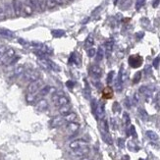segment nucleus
Returning <instances> with one entry per match:
<instances>
[{
    "label": "nucleus",
    "instance_id": "nucleus-1",
    "mask_svg": "<svg viewBox=\"0 0 160 160\" xmlns=\"http://www.w3.org/2000/svg\"><path fill=\"white\" fill-rule=\"evenodd\" d=\"M52 101L54 103L55 106L57 107H61V106L67 105L69 103V98L64 95L63 92H55L52 95Z\"/></svg>",
    "mask_w": 160,
    "mask_h": 160
},
{
    "label": "nucleus",
    "instance_id": "nucleus-2",
    "mask_svg": "<svg viewBox=\"0 0 160 160\" xmlns=\"http://www.w3.org/2000/svg\"><path fill=\"white\" fill-rule=\"evenodd\" d=\"M125 78H126V73L124 71V66H121V69L119 71V74H118V77L117 79L115 80V84H114V86H115V89L118 91V92H121L122 89H123V83L125 81Z\"/></svg>",
    "mask_w": 160,
    "mask_h": 160
},
{
    "label": "nucleus",
    "instance_id": "nucleus-3",
    "mask_svg": "<svg viewBox=\"0 0 160 160\" xmlns=\"http://www.w3.org/2000/svg\"><path fill=\"white\" fill-rule=\"evenodd\" d=\"M22 76H23L24 80L28 81V82H33V81L38 80L40 74H39L38 71H35V70L29 69V70H26Z\"/></svg>",
    "mask_w": 160,
    "mask_h": 160
},
{
    "label": "nucleus",
    "instance_id": "nucleus-4",
    "mask_svg": "<svg viewBox=\"0 0 160 160\" xmlns=\"http://www.w3.org/2000/svg\"><path fill=\"white\" fill-rule=\"evenodd\" d=\"M42 85H43V81L40 80V79L33 81V82H30L29 86H28V92L30 94H35L41 88Z\"/></svg>",
    "mask_w": 160,
    "mask_h": 160
},
{
    "label": "nucleus",
    "instance_id": "nucleus-5",
    "mask_svg": "<svg viewBox=\"0 0 160 160\" xmlns=\"http://www.w3.org/2000/svg\"><path fill=\"white\" fill-rule=\"evenodd\" d=\"M14 56H15V50L12 48L7 49L6 52L4 53V55L0 58V64L1 65H9V63L14 58Z\"/></svg>",
    "mask_w": 160,
    "mask_h": 160
},
{
    "label": "nucleus",
    "instance_id": "nucleus-6",
    "mask_svg": "<svg viewBox=\"0 0 160 160\" xmlns=\"http://www.w3.org/2000/svg\"><path fill=\"white\" fill-rule=\"evenodd\" d=\"M142 61H144V59H142V56L132 55L129 57V65H130L132 68H139V67L142 66Z\"/></svg>",
    "mask_w": 160,
    "mask_h": 160
},
{
    "label": "nucleus",
    "instance_id": "nucleus-7",
    "mask_svg": "<svg viewBox=\"0 0 160 160\" xmlns=\"http://www.w3.org/2000/svg\"><path fill=\"white\" fill-rule=\"evenodd\" d=\"M38 92V95H35L36 99H38V98H41V97L45 96V95L49 94V93H55V92H56V88H51V86H45L44 88L39 89Z\"/></svg>",
    "mask_w": 160,
    "mask_h": 160
},
{
    "label": "nucleus",
    "instance_id": "nucleus-8",
    "mask_svg": "<svg viewBox=\"0 0 160 160\" xmlns=\"http://www.w3.org/2000/svg\"><path fill=\"white\" fill-rule=\"evenodd\" d=\"M12 8L16 17L21 16V13L23 11V3L21 0H12Z\"/></svg>",
    "mask_w": 160,
    "mask_h": 160
},
{
    "label": "nucleus",
    "instance_id": "nucleus-9",
    "mask_svg": "<svg viewBox=\"0 0 160 160\" xmlns=\"http://www.w3.org/2000/svg\"><path fill=\"white\" fill-rule=\"evenodd\" d=\"M93 112H94V114L96 115L97 119H99V120L104 119V116H105L104 104H103V103H97L96 107H95Z\"/></svg>",
    "mask_w": 160,
    "mask_h": 160
},
{
    "label": "nucleus",
    "instance_id": "nucleus-10",
    "mask_svg": "<svg viewBox=\"0 0 160 160\" xmlns=\"http://www.w3.org/2000/svg\"><path fill=\"white\" fill-rule=\"evenodd\" d=\"M64 123H66L65 119H64V116H56L54 117L53 119L51 120L50 122V126L52 128H58V127H61V126L64 125Z\"/></svg>",
    "mask_w": 160,
    "mask_h": 160
},
{
    "label": "nucleus",
    "instance_id": "nucleus-11",
    "mask_svg": "<svg viewBox=\"0 0 160 160\" xmlns=\"http://www.w3.org/2000/svg\"><path fill=\"white\" fill-rule=\"evenodd\" d=\"M88 142L84 141V139H75L72 142H70V148L71 149H77V148L84 147H88Z\"/></svg>",
    "mask_w": 160,
    "mask_h": 160
},
{
    "label": "nucleus",
    "instance_id": "nucleus-12",
    "mask_svg": "<svg viewBox=\"0 0 160 160\" xmlns=\"http://www.w3.org/2000/svg\"><path fill=\"white\" fill-rule=\"evenodd\" d=\"M89 153V147L88 145V147H80V148H77V149H73V152L72 154L75 156H81V157H84L86 155H88Z\"/></svg>",
    "mask_w": 160,
    "mask_h": 160
},
{
    "label": "nucleus",
    "instance_id": "nucleus-13",
    "mask_svg": "<svg viewBox=\"0 0 160 160\" xmlns=\"http://www.w3.org/2000/svg\"><path fill=\"white\" fill-rule=\"evenodd\" d=\"M47 108H48V102H47L46 99H43V98L39 99L38 103L35 104V109L39 112L45 111V110H47Z\"/></svg>",
    "mask_w": 160,
    "mask_h": 160
},
{
    "label": "nucleus",
    "instance_id": "nucleus-14",
    "mask_svg": "<svg viewBox=\"0 0 160 160\" xmlns=\"http://www.w3.org/2000/svg\"><path fill=\"white\" fill-rule=\"evenodd\" d=\"M79 129H80V125H79L78 123L70 122V123H68V125H67L66 131H67V133L70 135H74L79 131Z\"/></svg>",
    "mask_w": 160,
    "mask_h": 160
},
{
    "label": "nucleus",
    "instance_id": "nucleus-15",
    "mask_svg": "<svg viewBox=\"0 0 160 160\" xmlns=\"http://www.w3.org/2000/svg\"><path fill=\"white\" fill-rule=\"evenodd\" d=\"M89 73L92 77L94 78H100L102 75V69L100 68V66L98 65H92L89 69Z\"/></svg>",
    "mask_w": 160,
    "mask_h": 160
},
{
    "label": "nucleus",
    "instance_id": "nucleus-16",
    "mask_svg": "<svg viewBox=\"0 0 160 160\" xmlns=\"http://www.w3.org/2000/svg\"><path fill=\"white\" fill-rule=\"evenodd\" d=\"M113 46H114L113 40H108L107 42L105 43V53L107 57H110L112 50H113Z\"/></svg>",
    "mask_w": 160,
    "mask_h": 160
},
{
    "label": "nucleus",
    "instance_id": "nucleus-17",
    "mask_svg": "<svg viewBox=\"0 0 160 160\" xmlns=\"http://www.w3.org/2000/svg\"><path fill=\"white\" fill-rule=\"evenodd\" d=\"M64 119H65L66 122H75L76 119H77V115H76V113H73V112H70V113H68L67 115H65L64 116Z\"/></svg>",
    "mask_w": 160,
    "mask_h": 160
},
{
    "label": "nucleus",
    "instance_id": "nucleus-18",
    "mask_svg": "<svg viewBox=\"0 0 160 160\" xmlns=\"http://www.w3.org/2000/svg\"><path fill=\"white\" fill-rule=\"evenodd\" d=\"M70 112H71V107H70V106H68V104L64 105V106H61V107H59V113L62 115V116H65V115L70 113Z\"/></svg>",
    "mask_w": 160,
    "mask_h": 160
},
{
    "label": "nucleus",
    "instance_id": "nucleus-19",
    "mask_svg": "<svg viewBox=\"0 0 160 160\" xmlns=\"http://www.w3.org/2000/svg\"><path fill=\"white\" fill-rule=\"evenodd\" d=\"M145 135H147V137L150 139V141L155 142V141L158 139V135H157L155 132H153V131H147Z\"/></svg>",
    "mask_w": 160,
    "mask_h": 160
},
{
    "label": "nucleus",
    "instance_id": "nucleus-20",
    "mask_svg": "<svg viewBox=\"0 0 160 160\" xmlns=\"http://www.w3.org/2000/svg\"><path fill=\"white\" fill-rule=\"evenodd\" d=\"M0 35L5 36V38H13L14 33L6 29H0Z\"/></svg>",
    "mask_w": 160,
    "mask_h": 160
},
{
    "label": "nucleus",
    "instance_id": "nucleus-21",
    "mask_svg": "<svg viewBox=\"0 0 160 160\" xmlns=\"http://www.w3.org/2000/svg\"><path fill=\"white\" fill-rule=\"evenodd\" d=\"M25 72V68L24 66L20 65V66H17L15 69H14V75L16 76V77H19V76H22L24 74Z\"/></svg>",
    "mask_w": 160,
    "mask_h": 160
},
{
    "label": "nucleus",
    "instance_id": "nucleus-22",
    "mask_svg": "<svg viewBox=\"0 0 160 160\" xmlns=\"http://www.w3.org/2000/svg\"><path fill=\"white\" fill-rule=\"evenodd\" d=\"M128 148L131 151H135V152H137V151L139 150V147H137V145L136 144V142H133V141H130L128 142Z\"/></svg>",
    "mask_w": 160,
    "mask_h": 160
},
{
    "label": "nucleus",
    "instance_id": "nucleus-23",
    "mask_svg": "<svg viewBox=\"0 0 160 160\" xmlns=\"http://www.w3.org/2000/svg\"><path fill=\"white\" fill-rule=\"evenodd\" d=\"M51 35L54 36V38H60V36H63L64 35H65V30H51Z\"/></svg>",
    "mask_w": 160,
    "mask_h": 160
},
{
    "label": "nucleus",
    "instance_id": "nucleus-24",
    "mask_svg": "<svg viewBox=\"0 0 160 160\" xmlns=\"http://www.w3.org/2000/svg\"><path fill=\"white\" fill-rule=\"evenodd\" d=\"M93 43H94V39H93V38H92V35H88L85 41V46L91 48V47L93 45Z\"/></svg>",
    "mask_w": 160,
    "mask_h": 160
},
{
    "label": "nucleus",
    "instance_id": "nucleus-25",
    "mask_svg": "<svg viewBox=\"0 0 160 160\" xmlns=\"http://www.w3.org/2000/svg\"><path fill=\"white\" fill-rule=\"evenodd\" d=\"M100 129H101V133H108V123L106 120H104V119L101 120Z\"/></svg>",
    "mask_w": 160,
    "mask_h": 160
},
{
    "label": "nucleus",
    "instance_id": "nucleus-26",
    "mask_svg": "<svg viewBox=\"0 0 160 160\" xmlns=\"http://www.w3.org/2000/svg\"><path fill=\"white\" fill-rule=\"evenodd\" d=\"M103 56H104V50H103L102 46H99V47H98L97 52H96V60L97 61H101Z\"/></svg>",
    "mask_w": 160,
    "mask_h": 160
},
{
    "label": "nucleus",
    "instance_id": "nucleus-27",
    "mask_svg": "<svg viewBox=\"0 0 160 160\" xmlns=\"http://www.w3.org/2000/svg\"><path fill=\"white\" fill-rule=\"evenodd\" d=\"M45 1H46L47 9H54V8L57 6V3H56L55 0H45Z\"/></svg>",
    "mask_w": 160,
    "mask_h": 160
},
{
    "label": "nucleus",
    "instance_id": "nucleus-28",
    "mask_svg": "<svg viewBox=\"0 0 160 160\" xmlns=\"http://www.w3.org/2000/svg\"><path fill=\"white\" fill-rule=\"evenodd\" d=\"M46 59H47V62H48V64H49V66H50V68H51V70H54V71H57V72L60 71V67H59L57 64L54 63L51 60H49L48 58H46Z\"/></svg>",
    "mask_w": 160,
    "mask_h": 160
},
{
    "label": "nucleus",
    "instance_id": "nucleus-29",
    "mask_svg": "<svg viewBox=\"0 0 160 160\" xmlns=\"http://www.w3.org/2000/svg\"><path fill=\"white\" fill-rule=\"evenodd\" d=\"M123 122H124L125 126H129L131 124V118L127 112H124V113H123Z\"/></svg>",
    "mask_w": 160,
    "mask_h": 160
},
{
    "label": "nucleus",
    "instance_id": "nucleus-30",
    "mask_svg": "<svg viewBox=\"0 0 160 160\" xmlns=\"http://www.w3.org/2000/svg\"><path fill=\"white\" fill-rule=\"evenodd\" d=\"M38 10L39 11H44L46 8V1L45 0H38Z\"/></svg>",
    "mask_w": 160,
    "mask_h": 160
},
{
    "label": "nucleus",
    "instance_id": "nucleus-31",
    "mask_svg": "<svg viewBox=\"0 0 160 160\" xmlns=\"http://www.w3.org/2000/svg\"><path fill=\"white\" fill-rule=\"evenodd\" d=\"M141 79H142V72H137L134 76L133 84H134V85H136V84H137L139 81H141Z\"/></svg>",
    "mask_w": 160,
    "mask_h": 160
},
{
    "label": "nucleus",
    "instance_id": "nucleus-32",
    "mask_svg": "<svg viewBox=\"0 0 160 160\" xmlns=\"http://www.w3.org/2000/svg\"><path fill=\"white\" fill-rule=\"evenodd\" d=\"M112 94H113V92H112V88H106L104 89V91H103V96L106 97V98L112 97Z\"/></svg>",
    "mask_w": 160,
    "mask_h": 160
},
{
    "label": "nucleus",
    "instance_id": "nucleus-33",
    "mask_svg": "<svg viewBox=\"0 0 160 160\" xmlns=\"http://www.w3.org/2000/svg\"><path fill=\"white\" fill-rule=\"evenodd\" d=\"M101 135H102V137L105 141V142H107L108 144H112V139H111V137L109 136L108 133H101Z\"/></svg>",
    "mask_w": 160,
    "mask_h": 160
},
{
    "label": "nucleus",
    "instance_id": "nucleus-34",
    "mask_svg": "<svg viewBox=\"0 0 160 160\" xmlns=\"http://www.w3.org/2000/svg\"><path fill=\"white\" fill-rule=\"evenodd\" d=\"M139 116H141V118L142 120H147V117H148V115L147 113V111L144 110V109H139Z\"/></svg>",
    "mask_w": 160,
    "mask_h": 160
},
{
    "label": "nucleus",
    "instance_id": "nucleus-35",
    "mask_svg": "<svg viewBox=\"0 0 160 160\" xmlns=\"http://www.w3.org/2000/svg\"><path fill=\"white\" fill-rule=\"evenodd\" d=\"M23 9H24V11H25V13L27 14V15H30V14L33 13V8L30 7V5H28V4H26V5H23Z\"/></svg>",
    "mask_w": 160,
    "mask_h": 160
},
{
    "label": "nucleus",
    "instance_id": "nucleus-36",
    "mask_svg": "<svg viewBox=\"0 0 160 160\" xmlns=\"http://www.w3.org/2000/svg\"><path fill=\"white\" fill-rule=\"evenodd\" d=\"M114 75H115V72L114 71H110V72H109L108 75H107V78H106V83H107V84H111L112 80H113Z\"/></svg>",
    "mask_w": 160,
    "mask_h": 160
},
{
    "label": "nucleus",
    "instance_id": "nucleus-37",
    "mask_svg": "<svg viewBox=\"0 0 160 160\" xmlns=\"http://www.w3.org/2000/svg\"><path fill=\"white\" fill-rule=\"evenodd\" d=\"M144 3H145V0H137L136 1V9L139 10L144 5Z\"/></svg>",
    "mask_w": 160,
    "mask_h": 160
},
{
    "label": "nucleus",
    "instance_id": "nucleus-38",
    "mask_svg": "<svg viewBox=\"0 0 160 160\" xmlns=\"http://www.w3.org/2000/svg\"><path fill=\"white\" fill-rule=\"evenodd\" d=\"M30 5L33 9H36L38 10V0H29Z\"/></svg>",
    "mask_w": 160,
    "mask_h": 160
},
{
    "label": "nucleus",
    "instance_id": "nucleus-39",
    "mask_svg": "<svg viewBox=\"0 0 160 160\" xmlns=\"http://www.w3.org/2000/svg\"><path fill=\"white\" fill-rule=\"evenodd\" d=\"M6 13H5V9L4 7L0 6V21H2V20L6 19Z\"/></svg>",
    "mask_w": 160,
    "mask_h": 160
},
{
    "label": "nucleus",
    "instance_id": "nucleus-40",
    "mask_svg": "<svg viewBox=\"0 0 160 160\" xmlns=\"http://www.w3.org/2000/svg\"><path fill=\"white\" fill-rule=\"evenodd\" d=\"M120 111H121L120 104L118 102H114L113 103V112H114V113H119Z\"/></svg>",
    "mask_w": 160,
    "mask_h": 160
},
{
    "label": "nucleus",
    "instance_id": "nucleus-41",
    "mask_svg": "<svg viewBox=\"0 0 160 160\" xmlns=\"http://www.w3.org/2000/svg\"><path fill=\"white\" fill-rule=\"evenodd\" d=\"M95 54H96V50H95L93 47H91V48L88 49V57H93V56H95Z\"/></svg>",
    "mask_w": 160,
    "mask_h": 160
},
{
    "label": "nucleus",
    "instance_id": "nucleus-42",
    "mask_svg": "<svg viewBox=\"0 0 160 160\" xmlns=\"http://www.w3.org/2000/svg\"><path fill=\"white\" fill-rule=\"evenodd\" d=\"M117 144L118 147H119L120 148H123L125 147V141L124 139H122V137H119V139H117Z\"/></svg>",
    "mask_w": 160,
    "mask_h": 160
},
{
    "label": "nucleus",
    "instance_id": "nucleus-43",
    "mask_svg": "<svg viewBox=\"0 0 160 160\" xmlns=\"http://www.w3.org/2000/svg\"><path fill=\"white\" fill-rule=\"evenodd\" d=\"M159 64H160V57H156L153 60V67L157 69L159 67Z\"/></svg>",
    "mask_w": 160,
    "mask_h": 160
},
{
    "label": "nucleus",
    "instance_id": "nucleus-44",
    "mask_svg": "<svg viewBox=\"0 0 160 160\" xmlns=\"http://www.w3.org/2000/svg\"><path fill=\"white\" fill-rule=\"evenodd\" d=\"M132 135L133 137H137V133H136V129H135V127L133 125H131V127H130V133H129L128 135Z\"/></svg>",
    "mask_w": 160,
    "mask_h": 160
},
{
    "label": "nucleus",
    "instance_id": "nucleus-45",
    "mask_svg": "<svg viewBox=\"0 0 160 160\" xmlns=\"http://www.w3.org/2000/svg\"><path fill=\"white\" fill-rule=\"evenodd\" d=\"M6 47L5 46H0V58L2 57V56L4 55V53L6 52Z\"/></svg>",
    "mask_w": 160,
    "mask_h": 160
},
{
    "label": "nucleus",
    "instance_id": "nucleus-46",
    "mask_svg": "<svg viewBox=\"0 0 160 160\" xmlns=\"http://www.w3.org/2000/svg\"><path fill=\"white\" fill-rule=\"evenodd\" d=\"M139 101V93H135L134 95V103L135 104H137V102Z\"/></svg>",
    "mask_w": 160,
    "mask_h": 160
},
{
    "label": "nucleus",
    "instance_id": "nucleus-47",
    "mask_svg": "<svg viewBox=\"0 0 160 160\" xmlns=\"http://www.w3.org/2000/svg\"><path fill=\"white\" fill-rule=\"evenodd\" d=\"M125 105L127 106V108H131V101H130V99L127 97L125 99Z\"/></svg>",
    "mask_w": 160,
    "mask_h": 160
},
{
    "label": "nucleus",
    "instance_id": "nucleus-48",
    "mask_svg": "<svg viewBox=\"0 0 160 160\" xmlns=\"http://www.w3.org/2000/svg\"><path fill=\"white\" fill-rule=\"evenodd\" d=\"M111 124H112V127L115 130V129H117V125H116V120L114 119V118H112L111 119Z\"/></svg>",
    "mask_w": 160,
    "mask_h": 160
},
{
    "label": "nucleus",
    "instance_id": "nucleus-49",
    "mask_svg": "<svg viewBox=\"0 0 160 160\" xmlns=\"http://www.w3.org/2000/svg\"><path fill=\"white\" fill-rule=\"evenodd\" d=\"M55 1H56V3L59 5H63V4H65L68 0H55Z\"/></svg>",
    "mask_w": 160,
    "mask_h": 160
},
{
    "label": "nucleus",
    "instance_id": "nucleus-50",
    "mask_svg": "<svg viewBox=\"0 0 160 160\" xmlns=\"http://www.w3.org/2000/svg\"><path fill=\"white\" fill-rule=\"evenodd\" d=\"M66 85H67V86H68V88H72L73 86H74V83H73L72 81H68V82L66 83Z\"/></svg>",
    "mask_w": 160,
    "mask_h": 160
},
{
    "label": "nucleus",
    "instance_id": "nucleus-51",
    "mask_svg": "<svg viewBox=\"0 0 160 160\" xmlns=\"http://www.w3.org/2000/svg\"><path fill=\"white\" fill-rule=\"evenodd\" d=\"M158 4H159V0H154L153 1V4H152V6L154 8H156L157 6H158Z\"/></svg>",
    "mask_w": 160,
    "mask_h": 160
},
{
    "label": "nucleus",
    "instance_id": "nucleus-52",
    "mask_svg": "<svg viewBox=\"0 0 160 160\" xmlns=\"http://www.w3.org/2000/svg\"><path fill=\"white\" fill-rule=\"evenodd\" d=\"M145 73H147V74H148V73H149V74H151V67H149V66H147V68H145Z\"/></svg>",
    "mask_w": 160,
    "mask_h": 160
},
{
    "label": "nucleus",
    "instance_id": "nucleus-53",
    "mask_svg": "<svg viewBox=\"0 0 160 160\" xmlns=\"http://www.w3.org/2000/svg\"><path fill=\"white\" fill-rule=\"evenodd\" d=\"M122 160H130V156H129V155H124V156H123Z\"/></svg>",
    "mask_w": 160,
    "mask_h": 160
},
{
    "label": "nucleus",
    "instance_id": "nucleus-54",
    "mask_svg": "<svg viewBox=\"0 0 160 160\" xmlns=\"http://www.w3.org/2000/svg\"><path fill=\"white\" fill-rule=\"evenodd\" d=\"M80 160H91V159L88 158V157H83V158H81Z\"/></svg>",
    "mask_w": 160,
    "mask_h": 160
},
{
    "label": "nucleus",
    "instance_id": "nucleus-55",
    "mask_svg": "<svg viewBox=\"0 0 160 160\" xmlns=\"http://www.w3.org/2000/svg\"><path fill=\"white\" fill-rule=\"evenodd\" d=\"M117 2H118V0H114V4H115V5L117 4Z\"/></svg>",
    "mask_w": 160,
    "mask_h": 160
},
{
    "label": "nucleus",
    "instance_id": "nucleus-56",
    "mask_svg": "<svg viewBox=\"0 0 160 160\" xmlns=\"http://www.w3.org/2000/svg\"><path fill=\"white\" fill-rule=\"evenodd\" d=\"M68 1H73V0H68Z\"/></svg>",
    "mask_w": 160,
    "mask_h": 160
}]
</instances>
